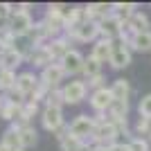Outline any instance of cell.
Here are the masks:
<instances>
[{
	"label": "cell",
	"instance_id": "13",
	"mask_svg": "<svg viewBox=\"0 0 151 151\" xmlns=\"http://www.w3.org/2000/svg\"><path fill=\"white\" fill-rule=\"evenodd\" d=\"M113 47H115V41H108V38H99V41L93 45V52H90V57L97 59L99 63H111V54H113Z\"/></svg>",
	"mask_w": 151,
	"mask_h": 151
},
{
	"label": "cell",
	"instance_id": "30",
	"mask_svg": "<svg viewBox=\"0 0 151 151\" xmlns=\"http://www.w3.org/2000/svg\"><path fill=\"white\" fill-rule=\"evenodd\" d=\"M5 99H7V101H14V104H25V101H27V97H25L23 93H20L18 88H12L9 93H5Z\"/></svg>",
	"mask_w": 151,
	"mask_h": 151
},
{
	"label": "cell",
	"instance_id": "11",
	"mask_svg": "<svg viewBox=\"0 0 151 151\" xmlns=\"http://www.w3.org/2000/svg\"><path fill=\"white\" fill-rule=\"evenodd\" d=\"M101 38V32H99V23L97 20H88V23H83L79 29H77L75 34V41H79V43H90V41H99Z\"/></svg>",
	"mask_w": 151,
	"mask_h": 151
},
{
	"label": "cell",
	"instance_id": "17",
	"mask_svg": "<svg viewBox=\"0 0 151 151\" xmlns=\"http://www.w3.org/2000/svg\"><path fill=\"white\" fill-rule=\"evenodd\" d=\"M23 61H25V57H20L16 50L0 52V68H5V70H14V72H16V68H18Z\"/></svg>",
	"mask_w": 151,
	"mask_h": 151
},
{
	"label": "cell",
	"instance_id": "26",
	"mask_svg": "<svg viewBox=\"0 0 151 151\" xmlns=\"http://www.w3.org/2000/svg\"><path fill=\"white\" fill-rule=\"evenodd\" d=\"M65 104V97H63V88H52L45 97V106L50 108H63Z\"/></svg>",
	"mask_w": 151,
	"mask_h": 151
},
{
	"label": "cell",
	"instance_id": "9",
	"mask_svg": "<svg viewBox=\"0 0 151 151\" xmlns=\"http://www.w3.org/2000/svg\"><path fill=\"white\" fill-rule=\"evenodd\" d=\"M63 77H65V70H63L61 63H52V65H47L45 70H41V81L50 90L59 88V83L63 81Z\"/></svg>",
	"mask_w": 151,
	"mask_h": 151
},
{
	"label": "cell",
	"instance_id": "4",
	"mask_svg": "<svg viewBox=\"0 0 151 151\" xmlns=\"http://www.w3.org/2000/svg\"><path fill=\"white\" fill-rule=\"evenodd\" d=\"M88 95V83L86 81H79V79H72L63 86V97H65V104H79V101L86 99Z\"/></svg>",
	"mask_w": 151,
	"mask_h": 151
},
{
	"label": "cell",
	"instance_id": "18",
	"mask_svg": "<svg viewBox=\"0 0 151 151\" xmlns=\"http://www.w3.org/2000/svg\"><path fill=\"white\" fill-rule=\"evenodd\" d=\"M86 9H88V18L97 20V23L111 16V5H106V2H90V5H86Z\"/></svg>",
	"mask_w": 151,
	"mask_h": 151
},
{
	"label": "cell",
	"instance_id": "31",
	"mask_svg": "<svg viewBox=\"0 0 151 151\" xmlns=\"http://www.w3.org/2000/svg\"><path fill=\"white\" fill-rule=\"evenodd\" d=\"M88 88H93V90L106 88V83H104V75H99V77H95V79H88Z\"/></svg>",
	"mask_w": 151,
	"mask_h": 151
},
{
	"label": "cell",
	"instance_id": "8",
	"mask_svg": "<svg viewBox=\"0 0 151 151\" xmlns=\"http://www.w3.org/2000/svg\"><path fill=\"white\" fill-rule=\"evenodd\" d=\"M83 63H86V57H83L79 50H70L65 57H63L61 65L65 70V77H72V75H79L83 72Z\"/></svg>",
	"mask_w": 151,
	"mask_h": 151
},
{
	"label": "cell",
	"instance_id": "21",
	"mask_svg": "<svg viewBox=\"0 0 151 151\" xmlns=\"http://www.w3.org/2000/svg\"><path fill=\"white\" fill-rule=\"evenodd\" d=\"M18 135H20V149H29V147L36 145L38 140V133L34 126H18Z\"/></svg>",
	"mask_w": 151,
	"mask_h": 151
},
{
	"label": "cell",
	"instance_id": "23",
	"mask_svg": "<svg viewBox=\"0 0 151 151\" xmlns=\"http://www.w3.org/2000/svg\"><path fill=\"white\" fill-rule=\"evenodd\" d=\"M16 81H18V75L14 70L0 68V90L2 93H9L12 88H16Z\"/></svg>",
	"mask_w": 151,
	"mask_h": 151
},
{
	"label": "cell",
	"instance_id": "14",
	"mask_svg": "<svg viewBox=\"0 0 151 151\" xmlns=\"http://www.w3.org/2000/svg\"><path fill=\"white\" fill-rule=\"evenodd\" d=\"M47 50H50V54H52V59H54V61L61 63L63 57H65L72 47H70V41H68L65 36H57V38H52L50 43H47Z\"/></svg>",
	"mask_w": 151,
	"mask_h": 151
},
{
	"label": "cell",
	"instance_id": "2",
	"mask_svg": "<svg viewBox=\"0 0 151 151\" xmlns=\"http://www.w3.org/2000/svg\"><path fill=\"white\" fill-rule=\"evenodd\" d=\"M70 133L75 135V138L83 140V142H88L90 138H93L95 129H97V124H95V120L90 117V115H77L75 120L70 122Z\"/></svg>",
	"mask_w": 151,
	"mask_h": 151
},
{
	"label": "cell",
	"instance_id": "1",
	"mask_svg": "<svg viewBox=\"0 0 151 151\" xmlns=\"http://www.w3.org/2000/svg\"><path fill=\"white\" fill-rule=\"evenodd\" d=\"M117 138H120V129L111 120H106V122H101V124H97L93 138L88 142H93L95 147H113L117 142Z\"/></svg>",
	"mask_w": 151,
	"mask_h": 151
},
{
	"label": "cell",
	"instance_id": "24",
	"mask_svg": "<svg viewBox=\"0 0 151 151\" xmlns=\"http://www.w3.org/2000/svg\"><path fill=\"white\" fill-rule=\"evenodd\" d=\"M2 145H7L9 149H18L20 147V135H18V126L12 124L9 129H7L5 133H2V140H0Z\"/></svg>",
	"mask_w": 151,
	"mask_h": 151
},
{
	"label": "cell",
	"instance_id": "34",
	"mask_svg": "<svg viewBox=\"0 0 151 151\" xmlns=\"http://www.w3.org/2000/svg\"><path fill=\"white\" fill-rule=\"evenodd\" d=\"M0 151H14V149H9L7 145H2V142H0Z\"/></svg>",
	"mask_w": 151,
	"mask_h": 151
},
{
	"label": "cell",
	"instance_id": "7",
	"mask_svg": "<svg viewBox=\"0 0 151 151\" xmlns=\"http://www.w3.org/2000/svg\"><path fill=\"white\" fill-rule=\"evenodd\" d=\"M32 27H34V20H32V16L25 14V12H18L9 18V29H12L14 36H27Z\"/></svg>",
	"mask_w": 151,
	"mask_h": 151
},
{
	"label": "cell",
	"instance_id": "6",
	"mask_svg": "<svg viewBox=\"0 0 151 151\" xmlns=\"http://www.w3.org/2000/svg\"><path fill=\"white\" fill-rule=\"evenodd\" d=\"M90 108H93L95 113H108V108L113 106V93H111V88H99V90H93L90 93Z\"/></svg>",
	"mask_w": 151,
	"mask_h": 151
},
{
	"label": "cell",
	"instance_id": "35",
	"mask_svg": "<svg viewBox=\"0 0 151 151\" xmlns=\"http://www.w3.org/2000/svg\"><path fill=\"white\" fill-rule=\"evenodd\" d=\"M14 151H25V149H20V147H18V149H14Z\"/></svg>",
	"mask_w": 151,
	"mask_h": 151
},
{
	"label": "cell",
	"instance_id": "20",
	"mask_svg": "<svg viewBox=\"0 0 151 151\" xmlns=\"http://www.w3.org/2000/svg\"><path fill=\"white\" fill-rule=\"evenodd\" d=\"M111 93H113L115 101H129V97H131V86H129L126 79H115L113 86H111Z\"/></svg>",
	"mask_w": 151,
	"mask_h": 151
},
{
	"label": "cell",
	"instance_id": "12",
	"mask_svg": "<svg viewBox=\"0 0 151 151\" xmlns=\"http://www.w3.org/2000/svg\"><path fill=\"white\" fill-rule=\"evenodd\" d=\"M131 63V47H129V43H115L113 47V54H111V65H113L115 70H122L126 68Z\"/></svg>",
	"mask_w": 151,
	"mask_h": 151
},
{
	"label": "cell",
	"instance_id": "32",
	"mask_svg": "<svg viewBox=\"0 0 151 151\" xmlns=\"http://www.w3.org/2000/svg\"><path fill=\"white\" fill-rule=\"evenodd\" d=\"M77 151H97V147H95L93 142H83V145L79 147V149H77Z\"/></svg>",
	"mask_w": 151,
	"mask_h": 151
},
{
	"label": "cell",
	"instance_id": "15",
	"mask_svg": "<svg viewBox=\"0 0 151 151\" xmlns=\"http://www.w3.org/2000/svg\"><path fill=\"white\" fill-rule=\"evenodd\" d=\"M38 83H41V77H36L34 72H20L18 81H16V88L25 95V97H29V95L38 88Z\"/></svg>",
	"mask_w": 151,
	"mask_h": 151
},
{
	"label": "cell",
	"instance_id": "16",
	"mask_svg": "<svg viewBox=\"0 0 151 151\" xmlns=\"http://www.w3.org/2000/svg\"><path fill=\"white\" fill-rule=\"evenodd\" d=\"M57 140H59V147H61V151H77L79 147L83 145V140L75 138V135L70 133V129H68V126H65L63 131H59Z\"/></svg>",
	"mask_w": 151,
	"mask_h": 151
},
{
	"label": "cell",
	"instance_id": "28",
	"mask_svg": "<svg viewBox=\"0 0 151 151\" xmlns=\"http://www.w3.org/2000/svg\"><path fill=\"white\" fill-rule=\"evenodd\" d=\"M135 133H138V138H145V135L151 138V117H140L135 124Z\"/></svg>",
	"mask_w": 151,
	"mask_h": 151
},
{
	"label": "cell",
	"instance_id": "19",
	"mask_svg": "<svg viewBox=\"0 0 151 151\" xmlns=\"http://www.w3.org/2000/svg\"><path fill=\"white\" fill-rule=\"evenodd\" d=\"M129 47L135 52H149L151 50V32H140L129 41Z\"/></svg>",
	"mask_w": 151,
	"mask_h": 151
},
{
	"label": "cell",
	"instance_id": "36",
	"mask_svg": "<svg viewBox=\"0 0 151 151\" xmlns=\"http://www.w3.org/2000/svg\"><path fill=\"white\" fill-rule=\"evenodd\" d=\"M149 140H151V138H149Z\"/></svg>",
	"mask_w": 151,
	"mask_h": 151
},
{
	"label": "cell",
	"instance_id": "25",
	"mask_svg": "<svg viewBox=\"0 0 151 151\" xmlns=\"http://www.w3.org/2000/svg\"><path fill=\"white\" fill-rule=\"evenodd\" d=\"M81 75L86 77V81H88V79H95V77H99L101 75V63L97 61V59L88 57L86 63H83V72H81Z\"/></svg>",
	"mask_w": 151,
	"mask_h": 151
},
{
	"label": "cell",
	"instance_id": "22",
	"mask_svg": "<svg viewBox=\"0 0 151 151\" xmlns=\"http://www.w3.org/2000/svg\"><path fill=\"white\" fill-rule=\"evenodd\" d=\"M20 115H23V104H14V101L5 99V108H2L0 117L7 120V122H12V124H16V122L20 120Z\"/></svg>",
	"mask_w": 151,
	"mask_h": 151
},
{
	"label": "cell",
	"instance_id": "33",
	"mask_svg": "<svg viewBox=\"0 0 151 151\" xmlns=\"http://www.w3.org/2000/svg\"><path fill=\"white\" fill-rule=\"evenodd\" d=\"M2 108H5V95L0 97V113H2Z\"/></svg>",
	"mask_w": 151,
	"mask_h": 151
},
{
	"label": "cell",
	"instance_id": "5",
	"mask_svg": "<svg viewBox=\"0 0 151 151\" xmlns=\"http://www.w3.org/2000/svg\"><path fill=\"white\" fill-rule=\"evenodd\" d=\"M41 124H43L45 131H50V133L63 131V111H61V108L45 106L43 113H41Z\"/></svg>",
	"mask_w": 151,
	"mask_h": 151
},
{
	"label": "cell",
	"instance_id": "10",
	"mask_svg": "<svg viewBox=\"0 0 151 151\" xmlns=\"http://www.w3.org/2000/svg\"><path fill=\"white\" fill-rule=\"evenodd\" d=\"M25 61L32 63L34 68H41V70H45L47 65H52V63H57L54 59H52L50 50H47V45H36V47L29 52V57H27Z\"/></svg>",
	"mask_w": 151,
	"mask_h": 151
},
{
	"label": "cell",
	"instance_id": "29",
	"mask_svg": "<svg viewBox=\"0 0 151 151\" xmlns=\"http://www.w3.org/2000/svg\"><path fill=\"white\" fill-rule=\"evenodd\" d=\"M138 111H140V117H151V93L145 95L138 104Z\"/></svg>",
	"mask_w": 151,
	"mask_h": 151
},
{
	"label": "cell",
	"instance_id": "3",
	"mask_svg": "<svg viewBox=\"0 0 151 151\" xmlns=\"http://www.w3.org/2000/svg\"><path fill=\"white\" fill-rule=\"evenodd\" d=\"M99 32H101V38H108V41L122 38V32H124V18L111 14L108 18L99 20Z\"/></svg>",
	"mask_w": 151,
	"mask_h": 151
},
{
	"label": "cell",
	"instance_id": "27",
	"mask_svg": "<svg viewBox=\"0 0 151 151\" xmlns=\"http://www.w3.org/2000/svg\"><path fill=\"white\" fill-rule=\"evenodd\" d=\"M126 151H151L147 138H131L126 142Z\"/></svg>",
	"mask_w": 151,
	"mask_h": 151
}]
</instances>
